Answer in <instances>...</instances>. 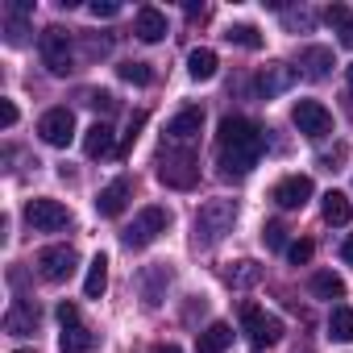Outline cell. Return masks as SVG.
<instances>
[{
	"instance_id": "cell-1",
	"label": "cell",
	"mask_w": 353,
	"mask_h": 353,
	"mask_svg": "<svg viewBox=\"0 0 353 353\" xmlns=\"http://www.w3.org/2000/svg\"><path fill=\"white\" fill-rule=\"evenodd\" d=\"M266 150V133L262 125L245 121V117H225L221 121V133H216V154H221V166L229 179H245V174L258 166Z\"/></svg>"
},
{
	"instance_id": "cell-2",
	"label": "cell",
	"mask_w": 353,
	"mask_h": 353,
	"mask_svg": "<svg viewBox=\"0 0 353 353\" xmlns=\"http://www.w3.org/2000/svg\"><path fill=\"white\" fill-rule=\"evenodd\" d=\"M233 221H237V204L233 200H208V204H200V212H196V245H216L229 229H233Z\"/></svg>"
},
{
	"instance_id": "cell-3",
	"label": "cell",
	"mask_w": 353,
	"mask_h": 353,
	"mask_svg": "<svg viewBox=\"0 0 353 353\" xmlns=\"http://www.w3.org/2000/svg\"><path fill=\"white\" fill-rule=\"evenodd\" d=\"M158 179H162L166 188H179V192L196 188V179H200L196 154H192V150H162V154H158Z\"/></svg>"
},
{
	"instance_id": "cell-4",
	"label": "cell",
	"mask_w": 353,
	"mask_h": 353,
	"mask_svg": "<svg viewBox=\"0 0 353 353\" xmlns=\"http://www.w3.org/2000/svg\"><path fill=\"white\" fill-rule=\"evenodd\" d=\"M166 225H170V212L158 208V204H150V208H141V212L133 216V225L121 233V241H125L129 250H145V245H154V241L166 233Z\"/></svg>"
},
{
	"instance_id": "cell-5",
	"label": "cell",
	"mask_w": 353,
	"mask_h": 353,
	"mask_svg": "<svg viewBox=\"0 0 353 353\" xmlns=\"http://www.w3.org/2000/svg\"><path fill=\"white\" fill-rule=\"evenodd\" d=\"M241 328H245V336H250V345H254L258 353L283 341V320L270 316V312H262V307H254V303L241 307Z\"/></svg>"
},
{
	"instance_id": "cell-6",
	"label": "cell",
	"mask_w": 353,
	"mask_h": 353,
	"mask_svg": "<svg viewBox=\"0 0 353 353\" xmlns=\"http://www.w3.org/2000/svg\"><path fill=\"white\" fill-rule=\"evenodd\" d=\"M291 121H295V129H299L303 137H312V141H320V137L332 133V112H328L320 100H295Z\"/></svg>"
},
{
	"instance_id": "cell-7",
	"label": "cell",
	"mask_w": 353,
	"mask_h": 353,
	"mask_svg": "<svg viewBox=\"0 0 353 353\" xmlns=\"http://www.w3.org/2000/svg\"><path fill=\"white\" fill-rule=\"evenodd\" d=\"M26 221L34 233H59L71 225V208H63L59 200H30L26 204Z\"/></svg>"
},
{
	"instance_id": "cell-8",
	"label": "cell",
	"mask_w": 353,
	"mask_h": 353,
	"mask_svg": "<svg viewBox=\"0 0 353 353\" xmlns=\"http://www.w3.org/2000/svg\"><path fill=\"white\" fill-rule=\"evenodd\" d=\"M38 46H42V63L50 67V75H67L71 71V34L63 26H50Z\"/></svg>"
},
{
	"instance_id": "cell-9",
	"label": "cell",
	"mask_w": 353,
	"mask_h": 353,
	"mask_svg": "<svg viewBox=\"0 0 353 353\" xmlns=\"http://www.w3.org/2000/svg\"><path fill=\"white\" fill-rule=\"evenodd\" d=\"M75 262H79V254H75L71 245H46V250L38 254V274H42L46 283H67V279L75 274Z\"/></svg>"
},
{
	"instance_id": "cell-10",
	"label": "cell",
	"mask_w": 353,
	"mask_h": 353,
	"mask_svg": "<svg viewBox=\"0 0 353 353\" xmlns=\"http://www.w3.org/2000/svg\"><path fill=\"white\" fill-rule=\"evenodd\" d=\"M38 133H42L46 145H67V141L75 137V112H71V108H50V112H42Z\"/></svg>"
},
{
	"instance_id": "cell-11",
	"label": "cell",
	"mask_w": 353,
	"mask_h": 353,
	"mask_svg": "<svg viewBox=\"0 0 353 353\" xmlns=\"http://www.w3.org/2000/svg\"><path fill=\"white\" fill-rule=\"evenodd\" d=\"M200 129H204V108H183V112H174L170 117V125H166V141L170 145H188V141H196L200 137Z\"/></svg>"
},
{
	"instance_id": "cell-12",
	"label": "cell",
	"mask_w": 353,
	"mask_h": 353,
	"mask_svg": "<svg viewBox=\"0 0 353 353\" xmlns=\"http://www.w3.org/2000/svg\"><path fill=\"white\" fill-rule=\"evenodd\" d=\"M34 328H38V303L26 299V295H17L9 303V312H5V332L9 336H30Z\"/></svg>"
},
{
	"instance_id": "cell-13",
	"label": "cell",
	"mask_w": 353,
	"mask_h": 353,
	"mask_svg": "<svg viewBox=\"0 0 353 353\" xmlns=\"http://www.w3.org/2000/svg\"><path fill=\"white\" fill-rule=\"evenodd\" d=\"M312 192H316V188H312L307 174H287V179L274 188V196H270V200H274L279 208H303V204L312 200Z\"/></svg>"
},
{
	"instance_id": "cell-14",
	"label": "cell",
	"mask_w": 353,
	"mask_h": 353,
	"mask_svg": "<svg viewBox=\"0 0 353 353\" xmlns=\"http://www.w3.org/2000/svg\"><path fill=\"white\" fill-rule=\"evenodd\" d=\"M129 196H133V183H129V174H121V179H112L108 188H100L96 212H100V216H121L125 204H129Z\"/></svg>"
},
{
	"instance_id": "cell-15",
	"label": "cell",
	"mask_w": 353,
	"mask_h": 353,
	"mask_svg": "<svg viewBox=\"0 0 353 353\" xmlns=\"http://www.w3.org/2000/svg\"><path fill=\"white\" fill-rule=\"evenodd\" d=\"M295 83V67H287V63H270L262 75H258V96L262 100H274L279 92H287Z\"/></svg>"
},
{
	"instance_id": "cell-16",
	"label": "cell",
	"mask_w": 353,
	"mask_h": 353,
	"mask_svg": "<svg viewBox=\"0 0 353 353\" xmlns=\"http://www.w3.org/2000/svg\"><path fill=\"white\" fill-rule=\"evenodd\" d=\"M133 34H137L141 42H162V38H166V17H162L154 5H141L137 17H133Z\"/></svg>"
},
{
	"instance_id": "cell-17",
	"label": "cell",
	"mask_w": 353,
	"mask_h": 353,
	"mask_svg": "<svg viewBox=\"0 0 353 353\" xmlns=\"http://www.w3.org/2000/svg\"><path fill=\"white\" fill-rule=\"evenodd\" d=\"M137 283H141L145 307H158V303H162V291H166V283H170V270H166V266H150V270L137 274Z\"/></svg>"
},
{
	"instance_id": "cell-18",
	"label": "cell",
	"mask_w": 353,
	"mask_h": 353,
	"mask_svg": "<svg viewBox=\"0 0 353 353\" xmlns=\"http://www.w3.org/2000/svg\"><path fill=\"white\" fill-rule=\"evenodd\" d=\"M112 150H117V141H112V125L96 121V125L83 133V154H88V158H108Z\"/></svg>"
},
{
	"instance_id": "cell-19",
	"label": "cell",
	"mask_w": 353,
	"mask_h": 353,
	"mask_svg": "<svg viewBox=\"0 0 353 353\" xmlns=\"http://www.w3.org/2000/svg\"><path fill=\"white\" fill-rule=\"evenodd\" d=\"M233 345V328L225 324V320H212L204 332H200V341H196V353H225Z\"/></svg>"
},
{
	"instance_id": "cell-20",
	"label": "cell",
	"mask_w": 353,
	"mask_h": 353,
	"mask_svg": "<svg viewBox=\"0 0 353 353\" xmlns=\"http://www.w3.org/2000/svg\"><path fill=\"white\" fill-rule=\"evenodd\" d=\"M216 67H221V59H216V50H208V46H200V50L188 54V75L200 79V83H208V79L216 75Z\"/></svg>"
},
{
	"instance_id": "cell-21",
	"label": "cell",
	"mask_w": 353,
	"mask_h": 353,
	"mask_svg": "<svg viewBox=\"0 0 353 353\" xmlns=\"http://www.w3.org/2000/svg\"><path fill=\"white\" fill-rule=\"evenodd\" d=\"M104 291H108V258L96 254L92 266H88V279H83V295H88V299H100Z\"/></svg>"
},
{
	"instance_id": "cell-22",
	"label": "cell",
	"mask_w": 353,
	"mask_h": 353,
	"mask_svg": "<svg viewBox=\"0 0 353 353\" xmlns=\"http://www.w3.org/2000/svg\"><path fill=\"white\" fill-rule=\"evenodd\" d=\"M324 221L328 225H349L353 221V204H349L345 192H328L324 196Z\"/></svg>"
},
{
	"instance_id": "cell-23",
	"label": "cell",
	"mask_w": 353,
	"mask_h": 353,
	"mask_svg": "<svg viewBox=\"0 0 353 353\" xmlns=\"http://www.w3.org/2000/svg\"><path fill=\"white\" fill-rule=\"evenodd\" d=\"M312 295L316 299H341L345 295V279L332 274V270H316L312 274Z\"/></svg>"
},
{
	"instance_id": "cell-24",
	"label": "cell",
	"mask_w": 353,
	"mask_h": 353,
	"mask_svg": "<svg viewBox=\"0 0 353 353\" xmlns=\"http://www.w3.org/2000/svg\"><path fill=\"white\" fill-rule=\"evenodd\" d=\"M303 67H307V79H324L328 67H332V50L328 46H307L303 50Z\"/></svg>"
},
{
	"instance_id": "cell-25",
	"label": "cell",
	"mask_w": 353,
	"mask_h": 353,
	"mask_svg": "<svg viewBox=\"0 0 353 353\" xmlns=\"http://www.w3.org/2000/svg\"><path fill=\"white\" fill-rule=\"evenodd\" d=\"M328 336L332 341H353V307H332L328 312Z\"/></svg>"
},
{
	"instance_id": "cell-26",
	"label": "cell",
	"mask_w": 353,
	"mask_h": 353,
	"mask_svg": "<svg viewBox=\"0 0 353 353\" xmlns=\"http://www.w3.org/2000/svg\"><path fill=\"white\" fill-rule=\"evenodd\" d=\"M59 349H63V353H88V349H92V332H88L83 324H71V328H63Z\"/></svg>"
},
{
	"instance_id": "cell-27",
	"label": "cell",
	"mask_w": 353,
	"mask_h": 353,
	"mask_svg": "<svg viewBox=\"0 0 353 353\" xmlns=\"http://www.w3.org/2000/svg\"><path fill=\"white\" fill-rule=\"evenodd\" d=\"M117 71H121V79H125V83H137V88H150V83H154V71H150V63L125 59V63H121Z\"/></svg>"
},
{
	"instance_id": "cell-28",
	"label": "cell",
	"mask_w": 353,
	"mask_h": 353,
	"mask_svg": "<svg viewBox=\"0 0 353 353\" xmlns=\"http://www.w3.org/2000/svg\"><path fill=\"white\" fill-rule=\"evenodd\" d=\"M225 279H229V287H254L262 279V266L258 262H233V270Z\"/></svg>"
},
{
	"instance_id": "cell-29",
	"label": "cell",
	"mask_w": 353,
	"mask_h": 353,
	"mask_svg": "<svg viewBox=\"0 0 353 353\" xmlns=\"http://www.w3.org/2000/svg\"><path fill=\"white\" fill-rule=\"evenodd\" d=\"M225 38H229V42H237V46H245V50H258V46H262V34H258L254 26H229V30H225Z\"/></svg>"
},
{
	"instance_id": "cell-30",
	"label": "cell",
	"mask_w": 353,
	"mask_h": 353,
	"mask_svg": "<svg viewBox=\"0 0 353 353\" xmlns=\"http://www.w3.org/2000/svg\"><path fill=\"white\" fill-rule=\"evenodd\" d=\"M312 254H316V245H312V241H291V245H287L291 266H307V262H312Z\"/></svg>"
},
{
	"instance_id": "cell-31",
	"label": "cell",
	"mask_w": 353,
	"mask_h": 353,
	"mask_svg": "<svg viewBox=\"0 0 353 353\" xmlns=\"http://www.w3.org/2000/svg\"><path fill=\"white\" fill-rule=\"evenodd\" d=\"M141 129H145V112H133V117H129V133H125V141H121V150H117V154H129Z\"/></svg>"
},
{
	"instance_id": "cell-32",
	"label": "cell",
	"mask_w": 353,
	"mask_h": 353,
	"mask_svg": "<svg viewBox=\"0 0 353 353\" xmlns=\"http://www.w3.org/2000/svg\"><path fill=\"white\" fill-rule=\"evenodd\" d=\"M324 21H328L332 30H345L353 17H349V9H345V5H328V9H324Z\"/></svg>"
},
{
	"instance_id": "cell-33",
	"label": "cell",
	"mask_w": 353,
	"mask_h": 353,
	"mask_svg": "<svg viewBox=\"0 0 353 353\" xmlns=\"http://www.w3.org/2000/svg\"><path fill=\"white\" fill-rule=\"evenodd\" d=\"M83 104H92L96 112H112V108H117L112 92H88V96H83Z\"/></svg>"
},
{
	"instance_id": "cell-34",
	"label": "cell",
	"mask_w": 353,
	"mask_h": 353,
	"mask_svg": "<svg viewBox=\"0 0 353 353\" xmlns=\"http://www.w3.org/2000/svg\"><path fill=\"white\" fill-rule=\"evenodd\" d=\"M262 241H266L270 250H283V241H287V229H283L279 221H270V225L262 229Z\"/></svg>"
},
{
	"instance_id": "cell-35",
	"label": "cell",
	"mask_w": 353,
	"mask_h": 353,
	"mask_svg": "<svg viewBox=\"0 0 353 353\" xmlns=\"http://www.w3.org/2000/svg\"><path fill=\"white\" fill-rule=\"evenodd\" d=\"M121 13V5H117V0H92V17H117Z\"/></svg>"
},
{
	"instance_id": "cell-36",
	"label": "cell",
	"mask_w": 353,
	"mask_h": 353,
	"mask_svg": "<svg viewBox=\"0 0 353 353\" xmlns=\"http://www.w3.org/2000/svg\"><path fill=\"white\" fill-rule=\"evenodd\" d=\"M59 324H63V328H71V324H79V307L63 299V303H59Z\"/></svg>"
},
{
	"instance_id": "cell-37",
	"label": "cell",
	"mask_w": 353,
	"mask_h": 353,
	"mask_svg": "<svg viewBox=\"0 0 353 353\" xmlns=\"http://www.w3.org/2000/svg\"><path fill=\"white\" fill-rule=\"evenodd\" d=\"M0 125H5V129L17 125V104L13 100H0Z\"/></svg>"
},
{
	"instance_id": "cell-38",
	"label": "cell",
	"mask_w": 353,
	"mask_h": 353,
	"mask_svg": "<svg viewBox=\"0 0 353 353\" xmlns=\"http://www.w3.org/2000/svg\"><path fill=\"white\" fill-rule=\"evenodd\" d=\"M341 46H349V50H353V21H349V26L341 30Z\"/></svg>"
},
{
	"instance_id": "cell-39",
	"label": "cell",
	"mask_w": 353,
	"mask_h": 353,
	"mask_svg": "<svg viewBox=\"0 0 353 353\" xmlns=\"http://www.w3.org/2000/svg\"><path fill=\"white\" fill-rule=\"evenodd\" d=\"M341 258H345V262L353 266V237H345V245H341Z\"/></svg>"
},
{
	"instance_id": "cell-40",
	"label": "cell",
	"mask_w": 353,
	"mask_h": 353,
	"mask_svg": "<svg viewBox=\"0 0 353 353\" xmlns=\"http://www.w3.org/2000/svg\"><path fill=\"white\" fill-rule=\"evenodd\" d=\"M150 353H183V349H179V345H154Z\"/></svg>"
},
{
	"instance_id": "cell-41",
	"label": "cell",
	"mask_w": 353,
	"mask_h": 353,
	"mask_svg": "<svg viewBox=\"0 0 353 353\" xmlns=\"http://www.w3.org/2000/svg\"><path fill=\"white\" fill-rule=\"evenodd\" d=\"M345 75H349V88H353V63H349V71H345Z\"/></svg>"
},
{
	"instance_id": "cell-42",
	"label": "cell",
	"mask_w": 353,
	"mask_h": 353,
	"mask_svg": "<svg viewBox=\"0 0 353 353\" xmlns=\"http://www.w3.org/2000/svg\"><path fill=\"white\" fill-rule=\"evenodd\" d=\"M17 353H34V349H17Z\"/></svg>"
}]
</instances>
